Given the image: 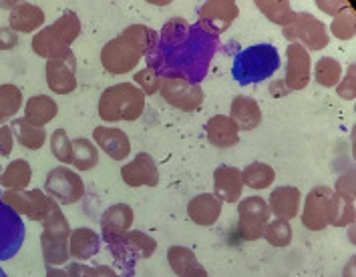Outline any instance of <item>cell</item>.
<instances>
[{"instance_id": "1", "label": "cell", "mask_w": 356, "mask_h": 277, "mask_svg": "<svg viewBox=\"0 0 356 277\" xmlns=\"http://www.w3.org/2000/svg\"><path fill=\"white\" fill-rule=\"evenodd\" d=\"M218 44V37L175 17L165 22L161 33H157V42L145 60L159 78H181L200 85L209 71Z\"/></svg>"}, {"instance_id": "2", "label": "cell", "mask_w": 356, "mask_h": 277, "mask_svg": "<svg viewBox=\"0 0 356 277\" xmlns=\"http://www.w3.org/2000/svg\"><path fill=\"white\" fill-rule=\"evenodd\" d=\"M145 112V94L131 83L107 87L99 99V117L107 123L137 121Z\"/></svg>"}, {"instance_id": "3", "label": "cell", "mask_w": 356, "mask_h": 277, "mask_svg": "<svg viewBox=\"0 0 356 277\" xmlns=\"http://www.w3.org/2000/svg\"><path fill=\"white\" fill-rule=\"evenodd\" d=\"M81 35V20L75 12H65L63 17L51 24V26H42L37 35L33 37V51L44 60L58 58L71 53V44L75 42L76 37Z\"/></svg>"}, {"instance_id": "4", "label": "cell", "mask_w": 356, "mask_h": 277, "mask_svg": "<svg viewBox=\"0 0 356 277\" xmlns=\"http://www.w3.org/2000/svg\"><path fill=\"white\" fill-rule=\"evenodd\" d=\"M42 235H40V247H42V258L47 267H60L65 265L69 255V235H71V225L67 217L60 211V205L51 197L49 211L42 219Z\"/></svg>"}, {"instance_id": "5", "label": "cell", "mask_w": 356, "mask_h": 277, "mask_svg": "<svg viewBox=\"0 0 356 277\" xmlns=\"http://www.w3.org/2000/svg\"><path fill=\"white\" fill-rule=\"evenodd\" d=\"M280 69V55L274 44H254L248 47L234 58L232 74L240 85H254L274 76Z\"/></svg>"}, {"instance_id": "6", "label": "cell", "mask_w": 356, "mask_h": 277, "mask_svg": "<svg viewBox=\"0 0 356 277\" xmlns=\"http://www.w3.org/2000/svg\"><path fill=\"white\" fill-rule=\"evenodd\" d=\"M346 201H342L334 189L318 185L306 195V203L302 209V225L310 231H322L332 225Z\"/></svg>"}, {"instance_id": "7", "label": "cell", "mask_w": 356, "mask_h": 277, "mask_svg": "<svg viewBox=\"0 0 356 277\" xmlns=\"http://www.w3.org/2000/svg\"><path fill=\"white\" fill-rule=\"evenodd\" d=\"M282 33L292 42L298 40V44H302L306 51H322L330 42L326 26L310 12H294L292 20L284 26Z\"/></svg>"}, {"instance_id": "8", "label": "cell", "mask_w": 356, "mask_h": 277, "mask_svg": "<svg viewBox=\"0 0 356 277\" xmlns=\"http://www.w3.org/2000/svg\"><path fill=\"white\" fill-rule=\"evenodd\" d=\"M109 249L117 265L123 267L127 276H131L133 267L139 259H147L155 253L157 241L143 231H129L123 240L109 245Z\"/></svg>"}, {"instance_id": "9", "label": "cell", "mask_w": 356, "mask_h": 277, "mask_svg": "<svg viewBox=\"0 0 356 277\" xmlns=\"http://www.w3.org/2000/svg\"><path fill=\"white\" fill-rule=\"evenodd\" d=\"M44 191L49 197H53L58 205H73L83 199L85 183L81 175L69 167H55L49 171L44 179Z\"/></svg>"}, {"instance_id": "10", "label": "cell", "mask_w": 356, "mask_h": 277, "mask_svg": "<svg viewBox=\"0 0 356 277\" xmlns=\"http://www.w3.org/2000/svg\"><path fill=\"white\" fill-rule=\"evenodd\" d=\"M238 15H240V6L234 0H209L202 4L195 24L202 31H206L207 35L220 37L238 19Z\"/></svg>"}, {"instance_id": "11", "label": "cell", "mask_w": 356, "mask_h": 277, "mask_svg": "<svg viewBox=\"0 0 356 277\" xmlns=\"http://www.w3.org/2000/svg\"><path fill=\"white\" fill-rule=\"evenodd\" d=\"M0 199L8 205L15 213L29 217L31 221H42L47 211H49V203H51V197L44 195V191L40 189H33V191H26V189H4L0 193Z\"/></svg>"}, {"instance_id": "12", "label": "cell", "mask_w": 356, "mask_h": 277, "mask_svg": "<svg viewBox=\"0 0 356 277\" xmlns=\"http://www.w3.org/2000/svg\"><path fill=\"white\" fill-rule=\"evenodd\" d=\"M159 94L161 99L179 109V111H197L204 103V91L200 85H193L181 78H159Z\"/></svg>"}, {"instance_id": "13", "label": "cell", "mask_w": 356, "mask_h": 277, "mask_svg": "<svg viewBox=\"0 0 356 277\" xmlns=\"http://www.w3.org/2000/svg\"><path fill=\"white\" fill-rule=\"evenodd\" d=\"M238 229L240 237L244 241H258L262 240L264 227L270 221V207L262 197H248L242 199L238 205Z\"/></svg>"}, {"instance_id": "14", "label": "cell", "mask_w": 356, "mask_h": 277, "mask_svg": "<svg viewBox=\"0 0 356 277\" xmlns=\"http://www.w3.org/2000/svg\"><path fill=\"white\" fill-rule=\"evenodd\" d=\"M141 58L143 55L121 35L109 40L101 49V65L107 73L111 74H125L129 71H135L137 65L141 62Z\"/></svg>"}, {"instance_id": "15", "label": "cell", "mask_w": 356, "mask_h": 277, "mask_svg": "<svg viewBox=\"0 0 356 277\" xmlns=\"http://www.w3.org/2000/svg\"><path fill=\"white\" fill-rule=\"evenodd\" d=\"M24 241V225L19 213L0 199V261L17 255Z\"/></svg>"}, {"instance_id": "16", "label": "cell", "mask_w": 356, "mask_h": 277, "mask_svg": "<svg viewBox=\"0 0 356 277\" xmlns=\"http://www.w3.org/2000/svg\"><path fill=\"white\" fill-rule=\"evenodd\" d=\"M47 85L55 94H71L76 89V58L73 51L69 55L47 60L44 67Z\"/></svg>"}, {"instance_id": "17", "label": "cell", "mask_w": 356, "mask_h": 277, "mask_svg": "<svg viewBox=\"0 0 356 277\" xmlns=\"http://www.w3.org/2000/svg\"><path fill=\"white\" fill-rule=\"evenodd\" d=\"M288 67H286V78L284 85L288 91H302L308 87L310 83V74H312V60L308 51L298 44V42H290L288 44Z\"/></svg>"}, {"instance_id": "18", "label": "cell", "mask_w": 356, "mask_h": 277, "mask_svg": "<svg viewBox=\"0 0 356 277\" xmlns=\"http://www.w3.org/2000/svg\"><path fill=\"white\" fill-rule=\"evenodd\" d=\"M135 215L133 209L127 203L111 205L103 215H101V235L109 245L123 240L129 231Z\"/></svg>"}, {"instance_id": "19", "label": "cell", "mask_w": 356, "mask_h": 277, "mask_svg": "<svg viewBox=\"0 0 356 277\" xmlns=\"http://www.w3.org/2000/svg\"><path fill=\"white\" fill-rule=\"evenodd\" d=\"M121 179L129 187H155L159 183V171L149 153H139L127 165L121 167Z\"/></svg>"}, {"instance_id": "20", "label": "cell", "mask_w": 356, "mask_h": 277, "mask_svg": "<svg viewBox=\"0 0 356 277\" xmlns=\"http://www.w3.org/2000/svg\"><path fill=\"white\" fill-rule=\"evenodd\" d=\"M93 143L113 161H125L131 153V141L127 133L117 127H95Z\"/></svg>"}, {"instance_id": "21", "label": "cell", "mask_w": 356, "mask_h": 277, "mask_svg": "<svg viewBox=\"0 0 356 277\" xmlns=\"http://www.w3.org/2000/svg\"><path fill=\"white\" fill-rule=\"evenodd\" d=\"M244 191V179L242 171L236 167L222 165L213 171V195L222 203H236L242 199Z\"/></svg>"}, {"instance_id": "22", "label": "cell", "mask_w": 356, "mask_h": 277, "mask_svg": "<svg viewBox=\"0 0 356 277\" xmlns=\"http://www.w3.org/2000/svg\"><path fill=\"white\" fill-rule=\"evenodd\" d=\"M302 193L296 187H278L270 195V213H274L278 219L292 221L300 213Z\"/></svg>"}, {"instance_id": "23", "label": "cell", "mask_w": 356, "mask_h": 277, "mask_svg": "<svg viewBox=\"0 0 356 277\" xmlns=\"http://www.w3.org/2000/svg\"><path fill=\"white\" fill-rule=\"evenodd\" d=\"M44 24V12L37 4L31 2H19L13 10H10V19H8V26L19 35H31V33H38Z\"/></svg>"}, {"instance_id": "24", "label": "cell", "mask_w": 356, "mask_h": 277, "mask_svg": "<svg viewBox=\"0 0 356 277\" xmlns=\"http://www.w3.org/2000/svg\"><path fill=\"white\" fill-rule=\"evenodd\" d=\"M229 119L238 125L240 131H254L256 127L262 125V109H260V105H258L256 99L238 94L232 101Z\"/></svg>"}, {"instance_id": "25", "label": "cell", "mask_w": 356, "mask_h": 277, "mask_svg": "<svg viewBox=\"0 0 356 277\" xmlns=\"http://www.w3.org/2000/svg\"><path fill=\"white\" fill-rule=\"evenodd\" d=\"M169 267L179 277H207L206 267L200 263L197 255L184 245H171L168 249Z\"/></svg>"}, {"instance_id": "26", "label": "cell", "mask_w": 356, "mask_h": 277, "mask_svg": "<svg viewBox=\"0 0 356 277\" xmlns=\"http://www.w3.org/2000/svg\"><path fill=\"white\" fill-rule=\"evenodd\" d=\"M207 141L218 149H229L240 143V129L238 125L225 117V115H216L207 121L206 125Z\"/></svg>"}, {"instance_id": "27", "label": "cell", "mask_w": 356, "mask_h": 277, "mask_svg": "<svg viewBox=\"0 0 356 277\" xmlns=\"http://www.w3.org/2000/svg\"><path fill=\"white\" fill-rule=\"evenodd\" d=\"M188 215L195 225L211 227L222 215V201L213 193H202L188 203Z\"/></svg>"}, {"instance_id": "28", "label": "cell", "mask_w": 356, "mask_h": 277, "mask_svg": "<svg viewBox=\"0 0 356 277\" xmlns=\"http://www.w3.org/2000/svg\"><path fill=\"white\" fill-rule=\"evenodd\" d=\"M101 249V237L97 235V231L89 227H79L71 229L69 235V255L76 261H87L93 255L99 253Z\"/></svg>"}, {"instance_id": "29", "label": "cell", "mask_w": 356, "mask_h": 277, "mask_svg": "<svg viewBox=\"0 0 356 277\" xmlns=\"http://www.w3.org/2000/svg\"><path fill=\"white\" fill-rule=\"evenodd\" d=\"M56 115H58V105L49 94H35L24 103V119L40 129L49 125Z\"/></svg>"}, {"instance_id": "30", "label": "cell", "mask_w": 356, "mask_h": 277, "mask_svg": "<svg viewBox=\"0 0 356 277\" xmlns=\"http://www.w3.org/2000/svg\"><path fill=\"white\" fill-rule=\"evenodd\" d=\"M33 181V167L29 165V161L24 159H17L6 169L0 173V187L4 189H26Z\"/></svg>"}, {"instance_id": "31", "label": "cell", "mask_w": 356, "mask_h": 277, "mask_svg": "<svg viewBox=\"0 0 356 277\" xmlns=\"http://www.w3.org/2000/svg\"><path fill=\"white\" fill-rule=\"evenodd\" d=\"M10 129H13V135L17 137V141H19L24 149L38 151V149L47 143V131L31 125L24 117H22V119H15V121L10 123Z\"/></svg>"}, {"instance_id": "32", "label": "cell", "mask_w": 356, "mask_h": 277, "mask_svg": "<svg viewBox=\"0 0 356 277\" xmlns=\"http://www.w3.org/2000/svg\"><path fill=\"white\" fill-rule=\"evenodd\" d=\"M99 163V147L89 139H73L71 165L76 171H91Z\"/></svg>"}, {"instance_id": "33", "label": "cell", "mask_w": 356, "mask_h": 277, "mask_svg": "<svg viewBox=\"0 0 356 277\" xmlns=\"http://www.w3.org/2000/svg\"><path fill=\"white\" fill-rule=\"evenodd\" d=\"M22 103H24V96L17 85H10V83L0 85V127L19 115Z\"/></svg>"}, {"instance_id": "34", "label": "cell", "mask_w": 356, "mask_h": 277, "mask_svg": "<svg viewBox=\"0 0 356 277\" xmlns=\"http://www.w3.org/2000/svg\"><path fill=\"white\" fill-rule=\"evenodd\" d=\"M242 179H244V185H248L250 189L254 191H262V189H268L270 185L276 181V171L274 167H270L268 163H250L242 171Z\"/></svg>"}, {"instance_id": "35", "label": "cell", "mask_w": 356, "mask_h": 277, "mask_svg": "<svg viewBox=\"0 0 356 277\" xmlns=\"http://www.w3.org/2000/svg\"><path fill=\"white\" fill-rule=\"evenodd\" d=\"M121 37L125 38L129 44H133L141 55L147 56V53L157 42V31H153V28L145 26V24H131V26H127L121 33Z\"/></svg>"}, {"instance_id": "36", "label": "cell", "mask_w": 356, "mask_h": 277, "mask_svg": "<svg viewBox=\"0 0 356 277\" xmlns=\"http://www.w3.org/2000/svg\"><path fill=\"white\" fill-rule=\"evenodd\" d=\"M254 4L258 6V10L262 12L266 19L274 22V24H280L282 28L294 17L292 4L288 0H256Z\"/></svg>"}, {"instance_id": "37", "label": "cell", "mask_w": 356, "mask_h": 277, "mask_svg": "<svg viewBox=\"0 0 356 277\" xmlns=\"http://www.w3.org/2000/svg\"><path fill=\"white\" fill-rule=\"evenodd\" d=\"M342 73H344L342 65L338 62L337 58H332V56H322L316 62V67H314L316 83H318L320 87H326V89L337 87L338 83H340V78H342Z\"/></svg>"}, {"instance_id": "38", "label": "cell", "mask_w": 356, "mask_h": 277, "mask_svg": "<svg viewBox=\"0 0 356 277\" xmlns=\"http://www.w3.org/2000/svg\"><path fill=\"white\" fill-rule=\"evenodd\" d=\"M264 240L268 241L270 245L274 247H288L290 241H292V227L290 221H284V219H272V221L266 223L264 227Z\"/></svg>"}, {"instance_id": "39", "label": "cell", "mask_w": 356, "mask_h": 277, "mask_svg": "<svg viewBox=\"0 0 356 277\" xmlns=\"http://www.w3.org/2000/svg\"><path fill=\"white\" fill-rule=\"evenodd\" d=\"M330 33L340 40H350L356 33V19H355V6L350 4L346 10H342L340 15L334 17L330 24Z\"/></svg>"}, {"instance_id": "40", "label": "cell", "mask_w": 356, "mask_h": 277, "mask_svg": "<svg viewBox=\"0 0 356 277\" xmlns=\"http://www.w3.org/2000/svg\"><path fill=\"white\" fill-rule=\"evenodd\" d=\"M51 151L55 155V159L63 165H71V151H73V141L69 139L67 131L56 129L51 135Z\"/></svg>"}, {"instance_id": "41", "label": "cell", "mask_w": 356, "mask_h": 277, "mask_svg": "<svg viewBox=\"0 0 356 277\" xmlns=\"http://www.w3.org/2000/svg\"><path fill=\"white\" fill-rule=\"evenodd\" d=\"M69 277H117L109 265H85V263H69Z\"/></svg>"}, {"instance_id": "42", "label": "cell", "mask_w": 356, "mask_h": 277, "mask_svg": "<svg viewBox=\"0 0 356 277\" xmlns=\"http://www.w3.org/2000/svg\"><path fill=\"white\" fill-rule=\"evenodd\" d=\"M133 81H135V85L141 89V92L145 96H151V94H155V92L159 91V74L155 73L153 69H149V67L137 71L135 76H133Z\"/></svg>"}, {"instance_id": "43", "label": "cell", "mask_w": 356, "mask_h": 277, "mask_svg": "<svg viewBox=\"0 0 356 277\" xmlns=\"http://www.w3.org/2000/svg\"><path fill=\"white\" fill-rule=\"evenodd\" d=\"M338 197L346 203H355L356 199V175L355 171L344 173L337 181V189H334Z\"/></svg>"}, {"instance_id": "44", "label": "cell", "mask_w": 356, "mask_h": 277, "mask_svg": "<svg viewBox=\"0 0 356 277\" xmlns=\"http://www.w3.org/2000/svg\"><path fill=\"white\" fill-rule=\"evenodd\" d=\"M338 94L346 101H353L356 96V65H350L346 74H342L340 83L337 85Z\"/></svg>"}, {"instance_id": "45", "label": "cell", "mask_w": 356, "mask_h": 277, "mask_svg": "<svg viewBox=\"0 0 356 277\" xmlns=\"http://www.w3.org/2000/svg\"><path fill=\"white\" fill-rule=\"evenodd\" d=\"M15 147V135L10 125H2L0 127V157H8Z\"/></svg>"}, {"instance_id": "46", "label": "cell", "mask_w": 356, "mask_h": 277, "mask_svg": "<svg viewBox=\"0 0 356 277\" xmlns=\"http://www.w3.org/2000/svg\"><path fill=\"white\" fill-rule=\"evenodd\" d=\"M19 44V35L10 26H0V51H13Z\"/></svg>"}, {"instance_id": "47", "label": "cell", "mask_w": 356, "mask_h": 277, "mask_svg": "<svg viewBox=\"0 0 356 277\" xmlns=\"http://www.w3.org/2000/svg\"><path fill=\"white\" fill-rule=\"evenodd\" d=\"M316 4H318L320 10H324V12H328V15L337 17V15H340L342 10H346L353 2H346V0H342V2H337V0H318Z\"/></svg>"}, {"instance_id": "48", "label": "cell", "mask_w": 356, "mask_h": 277, "mask_svg": "<svg viewBox=\"0 0 356 277\" xmlns=\"http://www.w3.org/2000/svg\"><path fill=\"white\" fill-rule=\"evenodd\" d=\"M288 89H286V85H284V81H274L272 85H270V94L272 96H284V94H288Z\"/></svg>"}, {"instance_id": "49", "label": "cell", "mask_w": 356, "mask_h": 277, "mask_svg": "<svg viewBox=\"0 0 356 277\" xmlns=\"http://www.w3.org/2000/svg\"><path fill=\"white\" fill-rule=\"evenodd\" d=\"M47 277H69V271L60 267H47Z\"/></svg>"}, {"instance_id": "50", "label": "cell", "mask_w": 356, "mask_h": 277, "mask_svg": "<svg viewBox=\"0 0 356 277\" xmlns=\"http://www.w3.org/2000/svg\"><path fill=\"white\" fill-rule=\"evenodd\" d=\"M356 267V258H353L350 261H348V265H346V271H344V277H355V269Z\"/></svg>"}, {"instance_id": "51", "label": "cell", "mask_w": 356, "mask_h": 277, "mask_svg": "<svg viewBox=\"0 0 356 277\" xmlns=\"http://www.w3.org/2000/svg\"><path fill=\"white\" fill-rule=\"evenodd\" d=\"M0 277H6V274H4V271H2V269H0Z\"/></svg>"}, {"instance_id": "52", "label": "cell", "mask_w": 356, "mask_h": 277, "mask_svg": "<svg viewBox=\"0 0 356 277\" xmlns=\"http://www.w3.org/2000/svg\"><path fill=\"white\" fill-rule=\"evenodd\" d=\"M0 173H2V171H0Z\"/></svg>"}]
</instances>
